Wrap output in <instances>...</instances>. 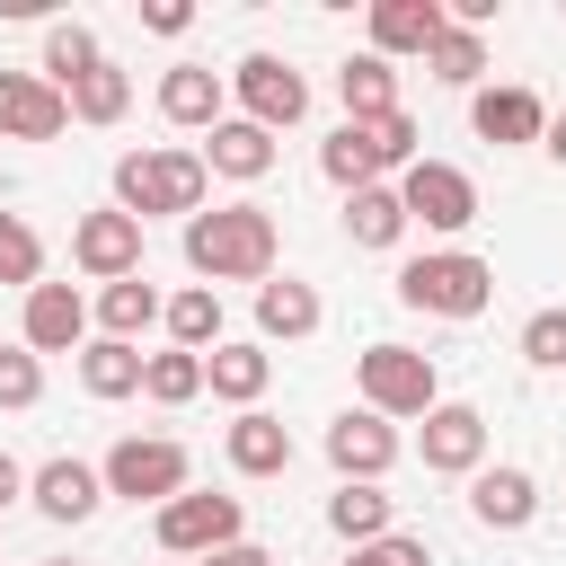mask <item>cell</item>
<instances>
[{
  "label": "cell",
  "instance_id": "cell-1",
  "mask_svg": "<svg viewBox=\"0 0 566 566\" xmlns=\"http://www.w3.org/2000/svg\"><path fill=\"white\" fill-rule=\"evenodd\" d=\"M186 265L203 283H265L274 274V212L265 203H212L186 221Z\"/></svg>",
  "mask_w": 566,
  "mask_h": 566
},
{
  "label": "cell",
  "instance_id": "cell-2",
  "mask_svg": "<svg viewBox=\"0 0 566 566\" xmlns=\"http://www.w3.org/2000/svg\"><path fill=\"white\" fill-rule=\"evenodd\" d=\"M203 186H212V168H203V150H124L115 159V212H133V221H150V212H203Z\"/></svg>",
  "mask_w": 566,
  "mask_h": 566
},
{
  "label": "cell",
  "instance_id": "cell-3",
  "mask_svg": "<svg viewBox=\"0 0 566 566\" xmlns=\"http://www.w3.org/2000/svg\"><path fill=\"white\" fill-rule=\"evenodd\" d=\"M398 301L424 310V318H478L495 301V265L469 256V248H424L398 265Z\"/></svg>",
  "mask_w": 566,
  "mask_h": 566
},
{
  "label": "cell",
  "instance_id": "cell-4",
  "mask_svg": "<svg viewBox=\"0 0 566 566\" xmlns=\"http://www.w3.org/2000/svg\"><path fill=\"white\" fill-rule=\"evenodd\" d=\"M354 380H363V407L389 416V424L442 407V371H433V354H416V345H371V354L354 363Z\"/></svg>",
  "mask_w": 566,
  "mask_h": 566
},
{
  "label": "cell",
  "instance_id": "cell-5",
  "mask_svg": "<svg viewBox=\"0 0 566 566\" xmlns=\"http://www.w3.org/2000/svg\"><path fill=\"white\" fill-rule=\"evenodd\" d=\"M97 478H106V495L168 504V495H186V442H168V433H124V442L97 460Z\"/></svg>",
  "mask_w": 566,
  "mask_h": 566
},
{
  "label": "cell",
  "instance_id": "cell-6",
  "mask_svg": "<svg viewBox=\"0 0 566 566\" xmlns=\"http://www.w3.org/2000/svg\"><path fill=\"white\" fill-rule=\"evenodd\" d=\"M398 203H407V221H424V230H469L478 221V186H469V168H451V159H416L407 177H398Z\"/></svg>",
  "mask_w": 566,
  "mask_h": 566
},
{
  "label": "cell",
  "instance_id": "cell-7",
  "mask_svg": "<svg viewBox=\"0 0 566 566\" xmlns=\"http://www.w3.org/2000/svg\"><path fill=\"white\" fill-rule=\"evenodd\" d=\"M230 88H239L248 124H265V133H283V124H301V115H310V80H301L283 53H248V62L230 71Z\"/></svg>",
  "mask_w": 566,
  "mask_h": 566
},
{
  "label": "cell",
  "instance_id": "cell-8",
  "mask_svg": "<svg viewBox=\"0 0 566 566\" xmlns=\"http://www.w3.org/2000/svg\"><path fill=\"white\" fill-rule=\"evenodd\" d=\"M239 495H168L159 504V548L168 557H212V548H230L239 539Z\"/></svg>",
  "mask_w": 566,
  "mask_h": 566
},
{
  "label": "cell",
  "instance_id": "cell-9",
  "mask_svg": "<svg viewBox=\"0 0 566 566\" xmlns=\"http://www.w3.org/2000/svg\"><path fill=\"white\" fill-rule=\"evenodd\" d=\"M416 451H424L433 478H469V469H486V416H478L469 398H442V407H424Z\"/></svg>",
  "mask_w": 566,
  "mask_h": 566
},
{
  "label": "cell",
  "instance_id": "cell-10",
  "mask_svg": "<svg viewBox=\"0 0 566 566\" xmlns=\"http://www.w3.org/2000/svg\"><path fill=\"white\" fill-rule=\"evenodd\" d=\"M71 265L80 274H97V283H124V274H142V221L133 212H80V230H71Z\"/></svg>",
  "mask_w": 566,
  "mask_h": 566
},
{
  "label": "cell",
  "instance_id": "cell-11",
  "mask_svg": "<svg viewBox=\"0 0 566 566\" xmlns=\"http://www.w3.org/2000/svg\"><path fill=\"white\" fill-rule=\"evenodd\" d=\"M62 124H71V106L44 71H0V142H53Z\"/></svg>",
  "mask_w": 566,
  "mask_h": 566
},
{
  "label": "cell",
  "instance_id": "cell-12",
  "mask_svg": "<svg viewBox=\"0 0 566 566\" xmlns=\"http://www.w3.org/2000/svg\"><path fill=\"white\" fill-rule=\"evenodd\" d=\"M18 345H27V354H71V345H88V301H80L71 283H35V292H27V318H18Z\"/></svg>",
  "mask_w": 566,
  "mask_h": 566
},
{
  "label": "cell",
  "instance_id": "cell-13",
  "mask_svg": "<svg viewBox=\"0 0 566 566\" xmlns=\"http://www.w3.org/2000/svg\"><path fill=\"white\" fill-rule=\"evenodd\" d=\"M327 460H336V478H363V486H380V469L398 460V433H389V416H371V407H345V416L327 424Z\"/></svg>",
  "mask_w": 566,
  "mask_h": 566
},
{
  "label": "cell",
  "instance_id": "cell-14",
  "mask_svg": "<svg viewBox=\"0 0 566 566\" xmlns=\"http://www.w3.org/2000/svg\"><path fill=\"white\" fill-rule=\"evenodd\" d=\"M27 495H35L44 522H88V513L106 504V478H97L88 460H44V469L27 478Z\"/></svg>",
  "mask_w": 566,
  "mask_h": 566
},
{
  "label": "cell",
  "instance_id": "cell-15",
  "mask_svg": "<svg viewBox=\"0 0 566 566\" xmlns=\"http://www.w3.org/2000/svg\"><path fill=\"white\" fill-rule=\"evenodd\" d=\"M469 124H478V142H495V150H522V142H539V133H548V106H539L531 88H478Z\"/></svg>",
  "mask_w": 566,
  "mask_h": 566
},
{
  "label": "cell",
  "instance_id": "cell-16",
  "mask_svg": "<svg viewBox=\"0 0 566 566\" xmlns=\"http://www.w3.org/2000/svg\"><path fill=\"white\" fill-rule=\"evenodd\" d=\"M203 168H212V177L256 186V177L274 168V133H265V124H248V115H221V124L203 133Z\"/></svg>",
  "mask_w": 566,
  "mask_h": 566
},
{
  "label": "cell",
  "instance_id": "cell-17",
  "mask_svg": "<svg viewBox=\"0 0 566 566\" xmlns=\"http://www.w3.org/2000/svg\"><path fill=\"white\" fill-rule=\"evenodd\" d=\"M469 513L486 531H531V513H539L531 469H469Z\"/></svg>",
  "mask_w": 566,
  "mask_h": 566
},
{
  "label": "cell",
  "instance_id": "cell-18",
  "mask_svg": "<svg viewBox=\"0 0 566 566\" xmlns=\"http://www.w3.org/2000/svg\"><path fill=\"white\" fill-rule=\"evenodd\" d=\"M442 35V0H371V53L398 62V53H433Z\"/></svg>",
  "mask_w": 566,
  "mask_h": 566
},
{
  "label": "cell",
  "instance_id": "cell-19",
  "mask_svg": "<svg viewBox=\"0 0 566 566\" xmlns=\"http://www.w3.org/2000/svg\"><path fill=\"white\" fill-rule=\"evenodd\" d=\"M230 469H239V478H283V469H292V424L265 416V407H239V424H230Z\"/></svg>",
  "mask_w": 566,
  "mask_h": 566
},
{
  "label": "cell",
  "instance_id": "cell-20",
  "mask_svg": "<svg viewBox=\"0 0 566 566\" xmlns=\"http://www.w3.org/2000/svg\"><path fill=\"white\" fill-rule=\"evenodd\" d=\"M265 380H274V354H265V345H230V336H221V345L203 354V389L230 398V407H256Z\"/></svg>",
  "mask_w": 566,
  "mask_h": 566
},
{
  "label": "cell",
  "instance_id": "cell-21",
  "mask_svg": "<svg viewBox=\"0 0 566 566\" xmlns=\"http://www.w3.org/2000/svg\"><path fill=\"white\" fill-rule=\"evenodd\" d=\"M159 115H168V124H186V133H212V124H221V71L177 62V71L159 80Z\"/></svg>",
  "mask_w": 566,
  "mask_h": 566
},
{
  "label": "cell",
  "instance_id": "cell-22",
  "mask_svg": "<svg viewBox=\"0 0 566 566\" xmlns=\"http://www.w3.org/2000/svg\"><path fill=\"white\" fill-rule=\"evenodd\" d=\"M256 327L283 336V345L318 336V292H310L301 274H265V283H256Z\"/></svg>",
  "mask_w": 566,
  "mask_h": 566
},
{
  "label": "cell",
  "instance_id": "cell-23",
  "mask_svg": "<svg viewBox=\"0 0 566 566\" xmlns=\"http://www.w3.org/2000/svg\"><path fill=\"white\" fill-rule=\"evenodd\" d=\"M336 97H345V124H380V115H398V71L380 53H354L336 71Z\"/></svg>",
  "mask_w": 566,
  "mask_h": 566
},
{
  "label": "cell",
  "instance_id": "cell-24",
  "mask_svg": "<svg viewBox=\"0 0 566 566\" xmlns=\"http://www.w3.org/2000/svg\"><path fill=\"white\" fill-rule=\"evenodd\" d=\"M398 230H407L398 186H354V195H345V239H354V248H398Z\"/></svg>",
  "mask_w": 566,
  "mask_h": 566
},
{
  "label": "cell",
  "instance_id": "cell-25",
  "mask_svg": "<svg viewBox=\"0 0 566 566\" xmlns=\"http://www.w3.org/2000/svg\"><path fill=\"white\" fill-rule=\"evenodd\" d=\"M80 389H88V398H133V389H142V345L88 336V345H80Z\"/></svg>",
  "mask_w": 566,
  "mask_h": 566
},
{
  "label": "cell",
  "instance_id": "cell-26",
  "mask_svg": "<svg viewBox=\"0 0 566 566\" xmlns=\"http://www.w3.org/2000/svg\"><path fill=\"white\" fill-rule=\"evenodd\" d=\"M318 168H327V186H380V150H371V124H336L327 142H318Z\"/></svg>",
  "mask_w": 566,
  "mask_h": 566
},
{
  "label": "cell",
  "instance_id": "cell-27",
  "mask_svg": "<svg viewBox=\"0 0 566 566\" xmlns=\"http://www.w3.org/2000/svg\"><path fill=\"white\" fill-rule=\"evenodd\" d=\"M159 310H168V301H159V292H150L142 274H124V283H106V292H97V336L133 345V336H142V327H150Z\"/></svg>",
  "mask_w": 566,
  "mask_h": 566
},
{
  "label": "cell",
  "instance_id": "cell-28",
  "mask_svg": "<svg viewBox=\"0 0 566 566\" xmlns=\"http://www.w3.org/2000/svg\"><path fill=\"white\" fill-rule=\"evenodd\" d=\"M327 531H336V539H354V548H363V539H389V495H380V486H363V478H345V486L327 495Z\"/></svg>",
  "mask_w": 566,
  "mask_h": 566
},
{
  "label": "cell",
  "instance_id": "cell-29",
  "mask_svg": "<svg viewBox=\"0 0 566 566\" xmlns=\"http://www.w3.org/2000/svg\"><path fill=\"white\" fill-rule=\"evenodd\" d=\"M62 106H71V124H115V115L133 106V80H124L115 62H97V71H80V80L62 88Z\"/></svg>",
  "mask_w": 566,
  "mask_h": 566
},
{
  "label": "cell",
  "instance_id": "cell-30",
  "mask_svg": "<svg viewBox=\"0 0 566 566\" xmlns=\"http://www.w3.org/2000/svg\"><path fill=\"white\" fill-rule=\"evenodd\" d=\"M159 318H168V336H177L186 354H212V345H221V292H212V283H186Z\"/></svg>",
  "mask_w": 566,
  "mask_h": 566
},
{
  "label": "cell",
  "instance_id": "cell-31",
  "mask_svg": "<svg viewBox=\"0 0 566 566\" xmlns=\"http://www.w3.org/2000/svg\"><path fill=\"white\" fill-rule=\"evenodd\" d=\"M97 62H106V53H97V35H88L80 18H53V27H44V80H53V88H71V80L97 71Z\"/></svg>",
  "mask_w": 566,
  "mask_h": 566
},
{
  "label": "cell",
  "instance_id": "cell-32",
  "mask_svg": "<svg viewBox=\"0 0 566 566\" xmlns=\"http://www.w3.org/2000/svg\"><path fill=\"white\" fill-rule=\"evenodd\" d=\"M142 389H150L159 407H186V398H203V354H186V345H168V354H142Z\"/></svg>",
  "mask_w": 566,
  "mask_h": 566
},
{
  "label": "cell",
  "instance_id": "cell-33",
  "mask_svg": "<svg viewBox=\"0 0 566 566\" xmlns=\"http://www.w3.org/2000/svg\"><path fill=\"white\" fill-rule=\"evenodd\" d=\"M424 71H433L442 88H469V80L486 71V35H469V27H451V18H442V35H433V53H424Z\"/></svg>",
  "mask_w": 566,
  "mask_h": 566
},
{
  "label": "cell",
  "instance_id": "cell-34",
  "mask_svg": "<svg viewBox=\"0 0 566 566\" xmlns=\"http://www.w3.org/2000/svg\"><path fill=\"white\" fill-rule=\"evenodd\" d=\"M0 283H18V292L44 283V239H35L18 212H0Z\"/></svg>",
  "mask_w": 566,
  "mask_h": 566
},
{
  "label": "cell",
  "instance_id": "cell-35",
  "mask_svg": "<svg viewBox=\"0 0 566 566\" xmlns=\"http://www.w3.org/2000/svg\"><path fill=\"white\" fill-rule=\"evenodd\" d=\"M522 363L566 371V310H531V318H522Z\"/></svg>",
  "mask_w": 566,
  "mask_h": 566
},
{
  "label": "cell",
  "instance_id": "cell-36",
  "mask_svg": "<svg viewBox=\"0 0 566 566\" xmlns=\"http://www.w3.org/2000/svg\"><path fill=\"white\" fill-rule=\"evenodd\" d=\"M44 398V363L27 345H0V407H35Z\"/></svg>",
  "mask_w": 566,
  "mask_h": 566
},
{
  "label": "cell",
  "instance_id": "cell-37",
  "mask_svg": "<svg viewBox=\"0 0 566 566\" xmlns=\"http://www.w3.org/2000/svg\"><path fill=\"white\" fill-rule=\"evenodd\" d=\"M371 150H380V168H416V115H407V106L380 115V124H371Z\"/></svg>",
  "mask_w": 566,
  "mask_h": 566
},
{
  "label": "cell",
  "instance_id": "cell-38",
  "mask_svg": "<svg viewBox=\"0 0 566 566\" xmlns=\"http://www.w3.org/2000/svg\"><path fill=\"white\" fill-rule=\"evenodd\" d=\"M345 566H433V548H424V539H407V531H389V539H363Z\"/></svg>",
  "mask_w": 566,
  "mask_h": 566
},
{
  "label": "cell",
  "instance_id": "cell-39",
  "mask_svg": "<svg viewBox=\"0 0 566 566\" xmlns=\"http://www.w3.org/2000/svg\"><path fill=\"white\" fill-rule=\"evenodd\" d=\"M142 27H150V35H186V27H195V9H186V0H150V9H142Z\"/></svg>",
  "mask_w": 566,
  "mask_h": 566
},
{
  "label": "cell",
  "instance_id": "cell-40",
  "mask_svg": "<svg viewBox=\"0 0 566 566\" xmlns=\"http://www.w3.org/2000/svg\"><path fill=\"white\" fill-rule=\"evenodd\" d=\"M195 566H274L256 539H230V548H212V557H195Z\"/></svg>",
  "mask_w": 566,
  "mask_h": 566
},
{
  "label": "cell",
  "instance_id": "cell-41",
  "mask_svg": "<svg viewBox=\"0 0 566 566\" xmlns=\"http://www.w3.org/2000/svg\"><path fill=\"white\" fill-rule=\"evenodd\" d=\"M18 495H27V469H18V460H9V451H0V513H9V504H18Z\"/></svg>",
  "mask_w": 566,
  "mask_h": 566
},
{
  "label": "cell",
  "instance_id": "cell-42",
  "mask_svg": "<svg viewBox=\"0 0 566 566\" xmlns=\"http://www.w3.org/2000/svg\"><path fill=\"white\" fill-rule=\"evenodd\" d=\"M539 150H548V159H566V115H548V133H539Z\"/></svg>",
  "mask_w": 566,
  "mask_h": 566
}]
</instances>
